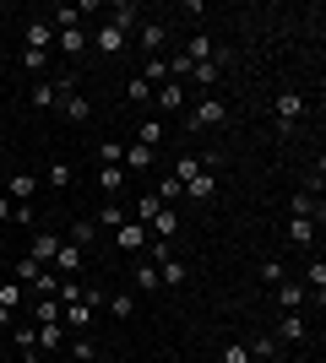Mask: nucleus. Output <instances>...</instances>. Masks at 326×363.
<instances>
[{"label": "nucleus", "instance_id": "f03ea898", "mask_svg": "<svg viewBox=\"0 0 326 363\" xmlns=\"http://www.w3.org/2000/svg\"><path fill=\"white\" fill-rule=\"evenodd\" d=\"M65 92H77V87H71V76H60V82H55V76H38V82L28 87V104L33 108H60Z\"/></svg>", "mask_w": 326, "mask_h": 363}, {"label": "nucleus", "instance_id": "b1692460", "mask_svg": "<svg viewBox=\"0 0 326 363\" xmlns=\"http://www.w3.org/2000/svg\"><path fill=\"white\" fill-rule=\"evenodd\" d=\"M131 282H136V293H158V288H163V282H158V266H153V260H141L136 272H131Z\"/></svg>", "mask_w": 326, "mask_h": 363}, {"label": "nucleus", "instance_id": "f704fd0d", "mask_svg": "<svg viewBox=\"0 0 326 363\" xmlns=\"http://www.w3.org/2000/svg\"><path fill=\"white\" fill-rule=\"evenodd\" d=\"M163 212V201L153 196V190H147V196H141V206H136V217H131V223H141V228H153V217Z\"/></svg>", "mask_w": 326, "mask_h": 363}, {"label": "nucleus", "instance_id": "9d476101", "mask_svg": "<svg viewBox=\"0 0 326 363\" xmlns=\"http://www.w3.org/2000/svg\"><path fill=\"white\" fill-rule=\"evenodd\" d=\"M60 114H65L71 125H87V120H93V104H87L82 92H65V98H60Z\"/></svg>", "mask_w": 326, "mask_h": 363}, {"label": "nucleus", "instance_id": "20e7f679", "mask_svg": "<svg viewBox=\"0 0 326 363\" xmlns=\"http://www.w3.org/2000/svg\"><path fill=\"white\" fill-rule=\"evenodd\" d=\"M136 44L147 60H163V49H169V22H141L136 28Z\"/></svg>", "mask_w": 326, "mask_h": 363}, {"label": "nucleus", "instance_id": "72a5a7b5", "mask_svg": "<svg viewBox=\"0 0 326 363\" xmlns=\"http://www.w3.org/2000/svg\"><path fill=\"white\" fill-rule=\"evenodd\" d=\"M49 28H60V33L82 28V6H55V22H49Z\"/></svg>", "mask_w": 326, "mask_h": 363}, {"label": "nucleus", "instance_id": "49530a36", "mask_svg": "<svg viewBox=\"0 0 326 363\" xmlns=\"http://www.w3.org/2000/svg\"><path fill=\"white\" fill-rule=\"evenodd\" d=\"M125 223H131V217H125L120 206H104V212H98V223H93V228H125Z\"/></svg>", "mask_w": 326, "mask_h": 363}, {"label": "nucleus", "instance_id": "603ef678", "mask_svg": "<svg viewBox=\"0 0 326 363\" xmlns=\"http://www.w3.org/2000/svg\"><path fill=\"white\" fill-rule=\"evenodd\" d=\"M71 358H77V363H93V342H87V336H77V342H71Z\"/></svg>", "mask_w": 326, "mask_h": 363}, {"label": "nucleus", "instance_id": "37998d69", "mask_svg": "<svg viewBox=\"0 0 326 363\" xmlns=\"http://www.w3.org/2000/svg\"><path fill=\"white\" fill-rule=\"evenodd\" d=\"M11 336H16V347H22V352L38 347V325H11Z\"/></svg>", "mask_w": 326, "mask_h": 363}, {"label": "nucleus", "instance_id": "ea45409f", "mask_svg": "<svg viewBox=\"0 0 326 363\" xmlns=\"http://www.w3.org/2000/svg\"><path fill=\"white\" fill-rule=\"evenodd\" d=\"M11 282H28V288H33V277H38V272H44V266H38V260H33V255H22V260H16V266H11Z\"/></svg>", "mask_w": 326, "mask_h": 363}, {"label": "nucleus", "instance_id": "09e8293b", "mask_svg": "<svg viewBox=\"0 0 326 363\" xmlns=\"http://www.w3.org/2000/svg\"><path fill=\"white\" fill-rule=\"evenodd\" d=\"M120 157H125L120 141H98V163H120Z\"/></svg>", "mask_w": 326, "mask_h": 363}, {"label": "nucleus", "instance_id": "0eeeda50", "mask_svg": "<svg viewBox=\"0 0 326 363\" xmlns=\"http://www.w3.org/2000/svg\"><path fill=\"white\" fill-rule=\"evenodd\" d=\"M109 28H114V33H125V38H136V28H141L136 6H131V0H114V11H109Z\"/></svg>", "mask_w": 326, "mask_h": 363}, {"label": "nucleus", "instance_id": "58836bf2", "mask_svg": "<svg viewBox=\"0 0 326 363\" xmlns=\"http://www.w3.org/2000/svg\"><path fill=\"white\" fill-rule=\"evenodd\" d=\"M153 196H158V201H163V206H174V201H180V196H185V184H180V179H174V174H169V179H163V184H158V190H153Z\"/></svg>", "mask_w": 326, "mask_h": 363}, {"label": "nucleus", "instance_id": "f8f14e48", "mask_svg": "<svg viewBox=\"0 0 326 363\" xmlns=\"http://www.w3.org/2000/svg\"><path fill=\"white\" fill-rule=\"evenodd\" d=\"M16 65H22V71H28L33 82H38V76H44L49 65H55V55H44V49H22V55H16Z\"/></svg>", "mask_w": 326, "mask_h": 363}, {"label": "nucleus", "instance_id": "79ce46f5", "mask_svg": "<svg viewBox=\"0 0 326 363\" xmlns=\"http://www.w3.org/2000/svg\"><path fill=\"white\" fill-rule=\"evenodd\" d=\"M82 49H87V33H82V28L60 33V55H82Z\"/></svg>", "mask_w": 326, "mask_h": 363}, {"label": "nucleus", "instance_id": "f257e3e1", "mask_svg": "<svg viewBox=\"0 0 326 363\" xmlns=\"http://www.w3.org/2000/svg\"><path fill=\"white\" fill-rule=\"evenodd\" d=\"M217 125H229V104L202 98V104H190V108H185V130H217Z\"/></svg>", "mask_w": 326, "mask_h": 363}, {"label": "nucleus", "instance_id": "ddd939ff", "mask_svg": "<svg viewBox=\"0 0 326 363\" xmlns=\"http://www.w3.org/2000/svg\"><path fill=\"white\" fill-rule=\"evenodd\" d=\"M60 233H33V250H28V255L33 260H38V266H49V260H55V250H60Z\"/></svg>", "mask_w": 326, "mask_h": 363}, {"label": "nucleus", "instance_id": "3c124183", "mask_svg": "<svg viewBox=\"0 0 326 363\" xmlns=\"http://www.w3.org/2000/svg\"><path fill=\"white\" fill-rule=\"evenodd\" d=\"M223 363H250V347L245 342H229V347H223Z\"/></svg>", "mask_w": 326, "mask_h": 363}, {"label": "nucleus", "instance_id": "864d4df0", "mask_svg": "<svg viewBox=\"0 0 326 363\" xmlns=\"http://www.w3.org/2000/svg\"><path fill=\"white\" fill-rule=\"evenodd\" d=\"M22 363H49V358H44L38 347H33V352H22Z\"/></svg>", "mask_w": 326, "mask_h": 363}, {"label": "nucleus", "instance_id": "6e6d98bb", "mask_svg": "<svg viewBox=\"0 0 326 363\" xmlns=\"http://www.w3.org/2000/svg\"><path fill=\"white\" fill-rule=\"evenodd\" d=\"M6 65H11V55H6V49H0V76H6Z\"/></svg>", "mask_w": 326, "mask_h": 363}, {"label": "nucleus", "instance_id": "1a4fd4ad", "mask_svg": "<svg viewBox=\"0 0 326 363\" xmlns=\"http://www.w3.org/2000/svg\"><path fill=\"white\" fill-rule=\"evenodd\" d=\"M153 239V233H147V228L141 223H125V228H114V244H120L125 255H141V244Z\"/></svg>", "mask_w": 326, "mask_h": 363}, {"label": "nucleus", "instance_id": "4be33fe9", "mask_svg": "<svg viewBox=\"0 0 326 363\" xmlns=\"http://www.w3.org/2000/svg\"><path fill=\"white\" fill-rule=\"evenodd\" d=\"M147 233H153V239H169V233H180V212H174V206H163V212L153 217V228H147Z\"/></svg>", "mask_w": 326, "mask_h": 363}, {"label": "nucleus", "instance_id": "423d86ee", "mask_svg": "<svg viewBox=\"0 0 326 363\" xmlns=\"http://www.w3.org/2000/svg\"><path fill=\"white\" fill-rule=\"evenodd\" d=\"M305 331H310V325H305V315H283L278 331H272V342H278V347H299V342H305Z\"/></svg>", "mask_w": 326, "mask_h": 363}, {"label": "nucleus", "instance_id": "aec40b11", "mask_svg": "<svg viewBox=\"0 0 326 363\" xmlns=\"http://www.w3.org/2000/svg\"><path fill=\"white\" fill-rule=\"evenodd\" d=\"M93 49H98V55H120V49H125V33H114V28L104 22V28L93 33Z\"/></svg>", "mask_w": 326, "mask_h": 363}, {"label": "nucleus", "instance_id": "7ed1b4c3", "mask_svg": "<svg viewBox=\"0 0 326 363\" xmlns=\"http://www.w3.org/2000/svg\"><path fill=\"white\" fill-rule=\"evenodd\" d=\"M305 108H310V104H305L299 92H278V98H272V114H278V130H283V136L305 120Z\"/></svg>", "mask_w": 326, "mask_h": 363}, {"label": "nucleus", "instance_id": "412c9836", "mask_svg": "<svg viewBox=\"0 0 326 363\" xmlns=\"http://www.w3.org/2000/svg\"><path fill=\"white\" fill-rule=\"evenodd\" d=\"M93 315H98V309H87V303H65V309H60V325H77V331H87V325H93Z\"/></svg>", "mask_w": 326, "mask_h": 363}, {"label": "nucleus", "instance_id": "5701e85b", "mask_svg": "<svg viewBox=\"0 0 326 363\" xmlns=\"http://www.w3.org/2000/svg\"><path fill=\"white\" fill-rule=\"evenodd\" d=\"M65 347V325L55 320V325H38V352H60Z\"/></svg>", "mask_w": 326, "mask_h": 363}, {"label": "nucleus", "instance_id": "a19ab883", "mask_svg": "<svg viewBox=\"0 0 326 363\" xmlns=\"http://www.w3.org/2000/svg\"><path fill=\"white\" fill-rule=\"evenodd\" d=\"M0 309H22V282H0Z\"/></svg>", "mask_w": 326, "mask_h": 363}, {"label": "nucleus", "instance_id": "2eb2a0df", "mask_svg": "<svg viewBox=\"0 0 326 363\" xmlns=\"http://www.w3.org/2000/svg\"><path fill=\"white\" fill-rule=\"evenodd\" d=\"M278 303H283V315H299L305 309V282H278Z\"/></svg>", "mask_w": 326, "mask_h": 363}, {"label": "nucleus", "instance_id": "c85d7f7f", "mask_svg": "<svg viewBox=\"0 0 326 363\" xmlns=\"http://www.w3.org/2000/svg\"><path fill=\"white\" fill-rule=\"evenodd\" d=\"M65 244H77V250H87V244H98V228L82 217V223H71V233H65Z\"/></svg>", "mask_w": 326, "mask_h": 363}, {"label": "nucleus", "instance_id": "7c9ffc66", "mask_svg": "<svg viewBox=\"0 0 326 363\" xmlns=\"http://www.w3.org/2000/svg\"><path fill=\"white\" fill-rule=\"evenodd\" d=\"M196 174H202V157H196V152H180V163H174V179H180V184H190Z\"/></svg>", "mask_w": 326, "mask_h": 363}, {"label": "nucleus", "instance_id": "393cba45", "mask_svg": "<svg viewBox=\"0 0 326 363\" xmlns=\"http://www.w3.org/2000/svg\"><path fill=\"white\" fill-rule=\"evenodd\" d=\"M288 244H315V217H288Z\"/></svg>", "mask_w": 326, "mask_h": 363}, {"label": "nucleus", "instance_id": "9b49d317", "mask_svg": "<svg viewBox=\"0 0 326 363\" xmlns=\"http://www.w3.org/2000/svg\"><path fill=\"white\" fill-rule=\"evenodd\" d=\"M180 60H185V65L217 60V44H212V38H207V33H196V38H190V44H185V55H180Z\"/></svg>", "mask_w": 326, "mask_h": 363}, {"label": "nucleus", "instance_id": "f3484780", "mask_svg": "<svg viewBox=\"0 0 326 363\" xmlns=\"http://www.w3.org/2000/svg\"><path fill=\"white\" fill-rule=\"evenodd\" d=\"M212 196H217V174H207V168H202V174L185 184V201H212Z\"/></svg>", "mask_w": 326, "mask_h": 363}, {"label": "nucleus", "instance_id": "bb28decb", "mask_svg": "<svg viewBox=\"0 0 326 363\" xmlns=\"http://www.w3.org/2000/svg\"><path fill=\"white\" fill-rule=\"evenodd\" d=\"M104 309H109L114 320H131V315H136V298H131V293H109Z\"/></svg>", "mask_w": 326, "mask_h": 363}, {"label": "nucleus", "instance_id": "6e6552de", "mask_svg": "<svg viewBox=\"0 0 326 363\" xmlns=\"http://www.w3.org/2000/svg\"><path fill=\"white\" fill-rule=\"evenodd\" d=\"M153 108H163V114H180V108H185V87H180V82H163V87H153Z\"/></svg>", "mask_w": 326, "mask_h": 363}, {"label": "nucleus", "instance_id": "4d7b16f0", "mask_svg": "<svg viewBox=\"0 0 326 363\" xmlns=\"http://www.w3.org/2000/svg\"><path fill=\"white\" fill-rule=\"evenodd\" d=\"M0 363H6V342H0Z\"/></svg>", "mask_w": 326, "mask_h": 363}, {"label": "nucleus", "instance_id": "a878e982", "mask_svg": "<svg viewBox=\"0 0 326 363\" xmlns=\"http://www.w3.org/2000/svg\"><path fill=\"white\" fill-rule=\"evenodd\" d=\"M28 49H55V28H49V22H28Z\"/></svg>", "mask_w": 326, "mask_h": 363}, {"label": "nucleus", "instance_id": "dca6fc26", "mask_svg": "<svg viewBox=\"0 0 326 363\" xmlns=\"http://www.w3.org/2000/svg\"><path fill=\"white\" fill-rule=\"evenodd\" d=\"M158 282H163V288H185V260L163 255V260H158Z\"/></svg>", "mask_w": 326, "mask_h": 363}, {"label": "nucleus", "instance_id": "a211bd4d", "mask_svg": "<svg viewBox=\"0 0 326 363\" xmlns=\"http://www.w3.org/2000/svg\"><path fill=\"white\" fill-rule=\"evenodd\" d=\"M305 293H315V303L326 298V260H321V255L305 266Z\"/></svg>", "mask_w": 326, "mask_h": 363}, {"label": "nucleus", "instance_id": "cd10ccee", "mask_svg": "<svg viewBox=\"0 0 326 363\" xmlns=\"http://www.w3.org/2000/svg\"><path fill=\"white\" fill-rule=\"evenodd\" d=\"M245 347H250V363H272V358H278V342H272V331L256 336V342H245Z\"/></svg>", "mask_w": 326, "mask_h": 363}, {"label": "nucleus", "instance_id": "2f4dec72", "mask_svg": "<svg viewBox=\"0 0 326 363\" xmlns=\"http://www.w3.org/2000/svg\"><path fill=\"white\" fill-rule=\"evenodd\" d=\"M141 82H147V87H163V82H169V60H141Z\"/></svg>", "mask_w": 326, "mask_h": 363}, {"label": "nucleus", "instance_id": "c756f323", "mask_svg": "<svg viewBox=\"0 0 326 363\" xmlns=\"http://www.w3.org/2000/svg\"><path fill=\"white\" fill-rule=\"evenodd\" d=\"M6 190H11V201H33V196H38V179H33V174H11Z\"/></svg>", "mask_w": 326, "mask_h": 363}, {"label": "nucleus", "instance_id": "4c0bfd02", "mask_svg": "<svg viewBox=\"0 0 326 363\" xmlns=\"http://www.w3.org/2000/svg\"><path fill=\"white\" fill-rule=\"evenodd\" d=\"M33 320H38V325H55V320H60V303H55V298H38V303H33Z\"/></svg>", "mask_w": 326, "mask_h": 363}, {"label": "nucleus", "instance_id": "c9c22d12", "mask_svg": "<svg viewBox=\"0 0 326 363\" xmlns=\"http://www.w3.org/2000/svg\"><path fill=\"white\" fill-rule=\"evenodd\" d=\"M288 217H321V201H315V196H305V190H299V196L288 201Z\"/></svg>", "mask_w": 326, "mask_h": 363}, {"label": "nucleus", "instance_id": "39448f33", "mask_svg": "<svg viewBox=\"0 0 326 363\" xmlns=\"http://www.w3.org/2000/svg\"><path fill=\"white\" fill-rule=\"evenodd\" d=\"M82 266H87V250H77V244H60L55 260H49V272H55V277H77Z\"/></svg>", "mask_w": 326, "mask_h": 363}, {"label": "nucleus", "instance_id": "de8ad7c7", "mask_svg": "<svg viewBox=\"0 0 326 363\" xmlns=\"http://www.w3.org/2000/svg\"><path fill=\"white\" fill-rule=\"evenodd\" d=\"M125 92H131V104H153V87H147L141 76H131V87H125Z\"/></svg>", "mask_w": 326, "mask_h": 363}, {"label": "nucleus", "instance_id": "4468645a", "mask_svg": "<svg viewBox=\"0 0 326 363\" xmlns=\"http://www.w3.org/2000/svg\"><path fill=\"white\" fill-rule=\"evenodd\" d=\"M223 65H229V55H217V60H202V65H190V82H196V87H212L217 76H223Z\"/></svg>", "mask_w": 326, "mask_h": 363}, {"label": "nucleus", "instance_id": "a18cd8bd", "mask_svg": "<svg viewBox=\"0 0 326 363\" xmlns=\"http://www.w3.org/2000/svg\"><path fill=\"white\" fill-rule=\"evenodd\" d=\"M49 190H65V184H71V163H49Z\"/></svg>", "mask_w": 326, "mask_h": 363}, {"label": "nucleus", "instance_id": "c03bdc74", "mask_svg": "<svg viewBox=\"0 0 326 363\" xmlns=\"http://www.w3.org/2000/svg\"><path fill=\"white\" fill-rule=\"evenodd\" d=\"M120 163H125V168H136V174H141V168L153 163V152H147V147H125V157H120Z\"/></svg>", "mask_w": 326, "mask_h": 363}, {"label": "nucleus", "instance_id": "8fccbe9b", "mask_svg": "<svg viewBox=\"0 0 326 363\" xmlns=\"http://www.w3.org/2000/svg\"><path fill=\"white\" fill-rule=\"evenodd\" d=\"M11 223L33 228V201H11Z\"/></svg>", "mask_w": 326, "mask_h": 363}, {"label": "nucleus", "instance_id": "5fc2aeb1", "mask_svg": "<svg viewBox=\"0 0 326 363\" xmlns=\"http://www.w3.org/2000/svg\"><path fill=\"white\" fill-rule=\"evenodd\" d=\"M6 217H11V196H0V223H6Z\"/></svg>", "mask_w": 326, "mask_h": 363}, {"label": "nucleus", "instance_id": "6ab92c4d", "mask_svg": "<svg viewBox=\"0 0 326 363\" xmlns=\"http://www.w3.org/2000/svg\"><path fill=\"white\" fill-rule=\"evenodd\" d=\"M98 190L120 196V190H125V168H120V163H98Z\"/></svg>", "mask_w": 326, "mask_h": 363}, {"label": "nucleus", "instance_id": "473e14b6", "mask_svg": "<svg viewBox=\"0 0 326 363\" xmlns=\"http://www.w3.org/2000/svg\"><path fill=\"white\" fill-rule=\"evenodd\" d=\"M261 282H266V288H278V282H288V266H283L278 255H266V260H261Z\"/></svg>", "mask_w": 326, "mask_h": 363}, {"label": "nucleus", "instance_id": "e433bc0d", "mask_svg": "<svg viewBox=\"0 0 326 363\" xmlns=\"http://www.w3.org/2000/svg\"><path fill=\"white\" fill-rule=\"evenodd\" d=\"M158 141H163V120H141V136H136V147H147V152H153Z\"/></svg>", "mask_w": 326, "mask_h": 363}]
</instances>
